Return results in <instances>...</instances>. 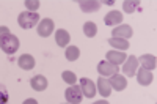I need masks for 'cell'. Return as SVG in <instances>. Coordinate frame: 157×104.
Instances as JSON below:
<instances>
[{
  "label": "cell",
  "instance_id": "cell-13",
  "mask_svg": "<svg viewBox=\"0 0 157 104\" xmlns=\"http://www.w3.org/2000/svg\"><path fill=\"white\" fill-rule=\"evenodd\" d=\"M17 65H19V68H22V70H25V71H30V70L35 68V58H33V55H30V54H24V55L19 57Z\"/></svg>",
  "mask_w": 157,
  "mask_h": 104
},
{
  "label": "cell",
  "instance_id": "cell-9",
  "mask_svg": "<svg viewBox=\"0 0 157 104\" xmlns=\"http://www.w3.org/2000/svg\"><path fill=\"white\" fill-rule=\"evenodd\" d=\"M132 27L130 25H118V27L113 29V36L112 38H121V40H129L132 36Z\"/></svg>",
  "mask_w": 157,
  "mask_h": 104
},
{
  "label": "cell",
  "instance_id": "cell-18",
  "mask_svg": "<svg viewBox=\"0 0 157 104\" xmlns=\"http://www.w3.org/2000/svg\"><path fill=\"white\" fill-rule=\"evenodd\" d=\"M140 63L143 65V68L145 70H154L155 68V65H157V58L155 55H151V54H145V55H140Z\"/></svg>",
  "mask_w": 157,
  "mask_h": 104
},
{
  "label": "cell",
  "instance_id": "cell-3",
  "mask_svg": "<svg viewBox=\"0 0 157 104\" xmlns=\"http://www.w3.org/2000/svg\"><path fill=\"white\" fill-rule=\"evenodd\" d=\"M64 96H66V101L69 104H80L83 99V93L80 90V85H69L64 92Z\"/></svg>",
  "mask_w": 157,
  "mask_h": 104
},
{
  "label": "cell",
  "instance_id": "cell-24",
  "mask_svg": "<svg viewBox=\"0 0 157 104\" xmlns=\"http://www.w3.org/2000/svg\"><path fill=\"white\" fill-rule=\"evenodd\" d=\"M24 5L27 6V10H29L30 13H35V11L39 8V2H38V0H25Z\"/></svg>",
  "mask_w": 157,
  "mask_h": 104
},
{
  "label": "cell",
  "instance_id": "cell-4",
  "mask_svg": "<svg viewBox=\"0 0 157 104\" xmlns=\"http://www.w3.org/2000/svg\"><path fill=\"white\" fill-rule=\"evenodd\" d=\"M54 30H55V24H54V21H52L50 18H44V19H41V22L38 24V29H36L38 35H39V36H43V38L50 36Z\"/></svg>",
  "mask_w": 157,
  "mask_h": 104
},
{
  "label": "cell",
  "instance_id": "cell-21",
  "mask_svg": "<svg viewBox=\"0 0 157 104\" xmlns=\"http://www.w3.org/2000/svg\"><path fill=\"white\" fill-rule=\"evenodd\" d=\"M138 5H140L138 0H124L123 2V10L127 13V14H130V13H134L137 10Z\"/></svg>",
  "mask_w": 157,
  "mask_h": 104
},
{
  "label": "cell",
  "instance_id": "cell-20",
  "mask_svg": "<svg viewBox=\"0 0 157 104\" xmlns=\"http://www.w3.org/2000/svg\"><path fill=\"white\" fill-rule=\"evenodd\" d=\"M64 55L69 62H75L78 57H80V50H78L77 46H68L66 47V52H64Z\"/></svg>",
  "mask_w": 157,
  "mask_h": 104
},
{
  "label": "cell",
  "instance_id": "cell-15",
  "mask_svg": "<svg viewBox=\"0 0 157 104\" xmlns=\"http://www.w3.org/2000/svg\"><path fill=\"white\" fill-rule=\"evenodd\" d=\"M98 90H99V93H101L104 98L110 96V95H112V87H110L109 79H105V77H101V76H99V79H98Z\"/></svg>",
  "mask_w": 157,
  "mask_h": 104
},
{
  "label": "cell",
  "instance_id": "cell-17",
  "mask_svg": "<svg viewBox=\"0 0 157 104\" xmlns=\"http://www.w3.org/2000/svg\"><path fill=\"white\" fill-rule=\"evenodd\" d=\"M71 41V36L68 33V30H64V29H60L55 32V43L60 46V47H64V46H68V43Z\"/></svg>",
  "mask_w": 157,
  "mask_h": 104
},
{
  "label": "cell",
  "instance_id": "cell-8",
  "mask_svg": "<svg viewBox=\"0 0 157 104\" xmlns=\"http://www.w3.org/2000/svg\"><path fill=\"white\" fill-rule=\"evenodd\" d=\"M105 57H107V62L109 63H112V65H115V66H118V65H123L124 62H126V54L124 52H121V50H109L107 54H105Z\"/></svg>",
  "mask_w": 157,
  "mask_h": 104
},
{
  "label": "cell",
  "instance_id": "cell-11",
  "mask_svg": "<svg viewBox=\"0 0 157 104\" xmlns=\"http://www.w3.org/2000/svg\"><path fill=\"white\" fill-rule=\"evenodd\" d=\"M30 85H32V88L35 90V92H44V90L47 88V79L41 74L33 76L32 81H30Z\"/></svg>",
  "mask_w": 157,
  "mask_h": 104
},
{
  "label": "cell",
  "instance_id": "cell-23",
  "mask_svg": "<svg viewBox=\"0 0 157 104\" xmlns=\"http://www.w3.org/2000/svg\"><path fill=\"white\" fill-rule=\"evenodd\" d=\"M61 77H63V81L66 84H69V85H75V82H77V77L72 71H63Z\"/></svg>",
  "mask_w": 157,
  "mask_h": 104
},
{
  "label": "cell",
  "instance_id": "cell-10",
  "mask_svg": "<svg viewBox=\"0 0 157 104\" xmlns=\"http://www.w3.org/2000/svg\"><path fill=\"white\" fill-rule=\"evenodd\" d=\"M109 82H110L112 90H116V92H123V90H126V87H127L126 77L124 76H120V74L112 76V79H109Z\"/></svg>",
  "mask_w": 157,
  "mask_h": 104
},
{
  "label": "cell",
  "instance_id": "cell-12",
  "mask_svg": "<svg viewBox=\"0 0 157 104\" xmlns=\"http://www.w3.org/2000/svg\"><path fill=\"white\" fill-rule=\"evenodd\" d=\"M154 81V76L149 70H145V68H140L138 70V74H137V82L140 85H151V82Z\"/></svg>",
  "mask_w": 157,
  "mask_h": 104
},
{
  "label": "cell",
  "instance_id": "cell-19",
  "mask_svg": "<svg viewBox=\"0 0 157 104\" xmlns=\"http://www.w3.org/2000/svg\"><path fill=\"white\" fill-rule=\"evenodd\" d=\"M109 44H110L113 49H118V50H121V52L129 49L127 40H121V38H110V40H109Z\"/></svg>",
  "mask_w": 157,
  "mask_h": 104
},
{
  "label": "cell",
  "instance_id": "cell-2",
  "mask_svg": "<svg viewBox=\"0 0 157 104\" xmlns=\"http://www.w3.org/2000/svg\"><path fill=\"white\" fill-rule=\"evenodd\" d=\"M19 38L14 36V35H8L6 38H3L2 41H0V47H2V50L5 52V54L11 55L14 54V52L19 49Z\"/></svg>",
  "mask_w": 157,
  "mask_h": 104
},
{
  "label": "cell",
  "instance_id": "cell-16",
  "mask_svg": "<svg viewBox=\"0 0 157 104\" xmlns=\"http://www.w3.org/2000/svg\"><path fill=\"white\" fill-rule=\"evenodd\" d=\"M121 21H123V14H121L120 11H110V13H107V16L104 18L105 25H110V27L121 24Z\"/></svg>",
  "mask_w": 157,
  "mask_h": 104
},
{
  "label": "cell",
  "instance_id": "cell-25",
  "mask_svg": "<svg viewBox=\"0 0 157 104\" xmlns=\"http://www.w3.org/2000/svg\"><path fill=\"white\" fill-rule=\"evenodd\" d=\"M8 92L3 85H0V104H8Z\"/></svg>",
  "mask_w": 157,
  "mask_h": 104
},
{
  "label": "cell",
  "instance_id": "cell-6",
  "mask_svg": "<svg viewBox=\"0 0 157 104\" xmlns=\"http://www.w3.org/2000/svg\"><path fill=\"white\" fill-rule=\"evenodd\" d=\"M118 66H115V65H112V63H109L107 60L105 62H101L99 65H98V73H99V76L101 77H105V76H115V74H118Z\"/></svg>",
  "mask_w": 157,
  "mask_h": 104
},
{
  "label": "cell",
  "instance_id": "cell-29",
  "mask_svg": "<svg viewBox=\"0 0 157 104\" xmlns=\"http://www.w3.org/2000/svg\"><path fill=\"white\" fill-rule=\"evenodd\" d=\"M64 104H69V102H64Z\"/></svg>",
  "mask_w": 157,
  "mask_h": 104
},
{
  "label": "cell",
  "instance_id": "cell-28",
  "mask_svg": "<svg viewBox=\"0 0 157 104\" xmlns=\"http://www.w3.org/2000/svg\"><path fill=\"white\" fill-rule=\"evenodd\" d=\"M93 104H109V101H96V102H93Z\"/></svg>",
  "mask_w": 157,
  "mask_h": 104
},
{
  "label": "cell",
  "instance_id": "cell-7",
  "mask_svg": "<svg viewBox=\"0 0 157 104\" xmlns=\"http://www.w3.org/2000/svg\"><path fill=\"white\" fill-rule=\"evenodd\" d=\"M80 90H82L83 96H86V98H93L96 95V85L88 77H82L80 79Z\"/></svg>",
  "mask_w": 157,
  "mask_h": 104
},
{
  "label": "cell",
  "instance_id": "cell-5",
  "mask_svg": "<svg viewBox=\"0 0 157 104\" xmlns=\"http://www.w3.org/2000/svg\"><path fill=\"white\" fill-rule=\"evenodd\" d=\"M137 70H138V58L135 55H129L126 58V62L123 63V71L127 77H132L137 74Z\"/></svg>",
  "mask_w": 157,
  "mask_h": 104
},
{
  "label": "cell",
  "instance_id": "cell-1",
  "mask_svg": "<svg viewBox=\"0 0 157 104\" xmlns=\"http://www.w3.org/2000/svg\"><path fill=\"white\" fill-rule=\"evenodd\" d=\"M39 21V16H38V13H30V11H22L19 18H17V22L22 29H33L35 25L38 24Z\"/></svg>",
  "mask_w": 157,
  "mask_h": 104
},
{
  "label": "cell",
  "instance_id": "cell-14",
  "mask_svg": "<svg viewBox=\"0 0 157 104\" xmlns=\"http://www.w3.org/2000/svg\"><path fill=\"white\" fill-rule=\"evenodd\" d=\"M78 6H80L82 11L85 13H93V11H98L101 8V2L99 0H82V2H78Z\"/></svg>",
  "mask_w": 157,
  "mask_h": 104
},
{
  "label": "cell",
  "instance_id": "cell-27",
  "mask_svg": "<svg viewBox=\"0 0 157 104\" xmlns=\"http://www.w3.org/2000/svg\"><path fill=\"white\" fill-rule=\"evenodd\" d=\"M22 104H38V101H36V99H33V98H29V99H25Z\"/></svg>",
  "mask_w": 157,
  "mask_h": 104
},
{
  "label": "cell",
  "instance_id": "cell-22",
  "mask_svg": "<svg viewBox=\"0 0 157 104\" xmlns=\"http://www.w3.org/2000/svg\"><path fill=\"white\" fill-rule=\"evenodd\" d=\"M83 33H85L88 38L96 36V33H98L96 24H94V22H85V25H83Z\"/></svg>",
  "mask_w": 157,
  "mask_h": 104
},
{
  "label": "cell",
  "instance_id": "cell-26",
  "mask_svg": "<svg viewBox=\"0 0 157 104\" xmlns=\"http://www.w3.org/2000/svg\"><path fill=\"white\" fill-rule=\"evenodd\" d=\"M8 35H11L10 29H8V27H5V25H2V27H0V41H2L3 38H6Z\"/></svg>",
  "mask_w": 157,
  "mask_h": 104
}]
</instances>
